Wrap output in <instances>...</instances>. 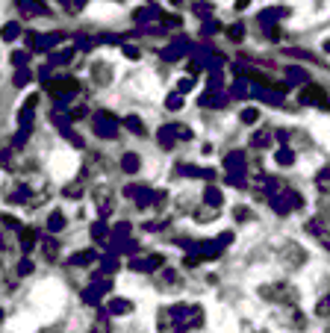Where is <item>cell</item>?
I'll return each mask as SVG.
<instances>
[{"label": "cell", "mask_w": 330, "mask_h": 333, "mask_svg": "<svg viewBox=\"0 0 330 333\" xmlns=\"http://www.w3.org/2000/svg\"><path fill=\"white\" fill-rule=\"evenodd\" d=\"M95 198H98V206H100V212L106 215V212L112 209V195H109V189H98V192H95Z\"/></svg>", "instance_id": "cell-1"}]
</instances>
